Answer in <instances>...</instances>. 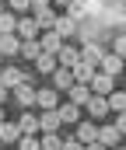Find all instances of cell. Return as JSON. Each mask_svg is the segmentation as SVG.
Wrapping results in <instances>:
<instances>
[{
    "label": "cell",
    "mask_w": 126,
    "mask_h": 150,
    "mask_svg": "<svg viewBox=\"0 0 126 150\" xmlns=\"http://www.w3.org/2000/svg\"><path fill=\"white\" fill-rule=\"evenodd\" d=\"M18 35L25 38V42H28V38H39V35H42L39 18H35V14H25V18H18Z\"/></svg>",
    "instance_id": "obj_1"
},
{
    "label": "cell",
    "mask_w": 126,
    "mask_h": 150,
    "mask_svg": "<svg viewBox=\"0 0 126 150\" xmlns=\"http://www.w3.org/2000/svg\"><path fill=\"white\" fill-rule=\"evenodd\" d=\"M74 84H77V77H74L70 67H56V70H53V87H56V91H70Z\"/></svg>",
    "instance_id": "obj_2"
},
{
    "label": "cell",
    "mask_w": 126,
    "mask_h": 150,
    "mask_svg": "<svg viewBox=\"0 0 126 150\" xmlns=\"http://www.w3.org/2000/svg\"><path fill=\"white\" fill-rule=\"evenodd\" d=\"M84 108H88L91 119H105V115L112 112V108H109V94H91V101H88Z\"/></svg>",
    "instance_id": "obj_3"
},
{
    "label": "cell",
    "mask_w": 126,
    "mask_h": 150,
    "mask_svg": "<svg viewBox=\"0 0 126 150\" xmlns=\"http://www.w3.org/2000/svg\"><path fill=\"white\" fill-rule=\"evenodd\" d=\"M18 140H21V126L4 119V122H0V147H14Z\"/></svg>",
    "instance_id": "obj_4"
},
{
    "label": "cell",
    "mask_w": 126,
    "mask_h": 150,
    "mask_svg": "<svg viewBox=\"0 0 126 150\" xmlns=\"http://www.w3.org/2000/svg\"><path fill=\"white\" fill-rule=\"evenodd\" d=\"M21 42H25V38L18 35V32L0 35V56H21Z\"/></svg>",
    "instance_id": "obj_5"
},
{
    "label": "cell",
    "mask_w": 126,
    "mask_h": 150,
    "mask_svg": "<svg viewBox=\"0 0 126 150\" xmlns=\"http://www.w3.org/2000/svg\"><path fill=\"white\" fill-rule=\"evenodd\" d=\"M14 98H18V105L32 108V105H35V98H39V91L32 87V80H25V84H18V87H14Z\"/></svg>",
    "instance_id": "obj_6"
},
{
    "label": "cell",
    "mask_w": 126,
    "mask_h": 150,
    "mask_svg": "<svg viewBox=\"0 0 126 150\" xmlns=\"http://www.w3.org/2000/svg\"><path fill=\"white\" fill-rule=\"evenodd\" d=\"M98 70H105V74H123L126 70V59L123 56H119V52H105V59H102V63H98Z\"/></svg>",
    "instance_id": "obj_7"
},
{
    "label": "cell",
    "mask_w": 126,
    "mask_h": 150,
    "mask_svg": "<svg viewBox=\"0 0 126 150\" xmlns=\"http://www.w3.org/2000/svg\"><path fill=\"white\" fill-rule=\"evenodd\" d=\"M81 112H84V105H77V101H60V119H63V122L77 126V122H81Z\"/></svg>",
    "instance_id": "obj_8"
},
{
    "label": "cell",
    "mask_w": 126,
    "mask_h": 150,
    "mask_svg": "<svg viewBox=\"0 0 126 150\" xmlns=\"http://www.w3.org/2000/svg\"><path fill=\"white\" fill-rule=\"evenodd\" d=\"M56 56H60V67H70V70L81 63V49H77V45H67V42L60 45V52H56Z\"/></svg>",
    "instance_id": "obj_9"
},
{
    "label": "cell",
    "mask_w": 126,
    "mask_h": 150,
    "mask_svg": "<svg viewBox=\"0 0 126 150\" xmlns=\"http://www.w3.org/2000/svg\"><path fill=\"white\" fill-rule=\"evenodd\" d=\"M56 32H60L63 38H74V35H81V21L70 18V14H63V18L56 21Z\"/></svg>",
    "instance_id": "obj_10"
},
{
    "label": "cell",
    "mask_w": 126,
    "mask_h": 150,
    "mask_svg": "<svg viewBox=\"0 0 126 150\" xmlns=\"http://www.w3.org/2000/svg\"><path fill=\"white\" fill-rule=\"evenodd\" d=\"M39 122H42V133H56V129L63 126V119H60V108H46V112L39 115Z\"/></svg>",
    "instance_id": "obj_11"
},
{
    "label": "cell",
    "mask_w": 126,
    "mask_h": 150,
    "mask_svg": "<svg viewBox=\"0 0 126 150\" xmlns=\"http://www.w3.org/2000/svg\"><path fill=\"white\" fill-rule=\"evenodd\" d=\"M39 42H42V49H46V52H60V45H63V35H60L56 28H46V32L39 35Z\"/></svg>",
    "instance_id": "obj_12"
},
{
    "label": "cell",
    "mask_w": 126,
    "mask_h": 150,
    "mask_svg": "<svg viewBox=\"0 0 126 150\" xmlns=\"http://www.w3.org/2000/svg\"><path fill=\"white\" fill-rule=\"evenodd\" d=\"M98 140H102L105 147L112 150L119 140H123V133H119V126H116V122H112V126H98Z\"/></svg>",
    "instance_id": "obj_13"
},
{
    "label": "cell",
    "mask_w": 126,
    "mask_h": 150,
    "mask_svg": "<svg viewBox=\"0 0 126 150\" xmlns=\"http://www.w3.org/2000/svg\"><path fill=\"white\" fill-rule=\"evenodd\" d=\"M81 59H88V63H95V67H98V63L105 59V49H102L98 42H84V45H81Z\"/></svg>",
    "instance_id": "obj_14"
},
{
    "label": "cell",
    "mask_w": 126,
    "mask_h": 150,
    "mask_svg": "<svg viewBox=\"0 0 126 150\" xmlns=\"http://www.w3.org/2000/svg\"><path fill=\"white\" fill-rule=\"evenodd\" d=\"M91 91H95V94H112V91H116V87H112V74L98 70V74H95V80H91Z\"/></svg>",
    "instance_id": "obj_15"
},
{
    "label": "cell",
    "mask_w": 126,
    "mask_h": 150,
    "mask_svg": "<svg viewBox=\"0 0 126 150\" xmlns=\"http://www.w3.org/2000/svg\"><path fill=\"white\" fill-rule=\"evenodd\" d=\"M35 105L39 108H60V91L56 87H42L39 98H35Z\"/></svg>",
    "instance_id": "obj_16"
},
{
    "label": "cell",
    "mask_w": 126,
    "mask_h": 150,
    "mask_svg": "<svg viewBox=\"0 0 126 150\" xmlns=\"http://www.w3.org/2000/svg\"><path fill=\"white\" fill-rule=\"evenodd\" d=\"M77 140H81V143L98 140V126H95V119H81V122H77Z\"/></svg>",
    "instance_id": "obj_17"
},
{
    "label": "cell",
    "mask_w": 126,
    "mask_h": 150,
    "mask_svg": "<svg viewBox=\"0 0 126 150\" xmlns=\"http://www.w3.org/2000/svg\"><path fill=\"white\" fill-rule=\"evenodd\" d=\"M67 94H70V101H77V105H88L95 91H91V84H81V80H77V84H74V87H70Z\"/></svg>",
    "instance_id": "obj_18"
},
{
    "label": "cell",
    "mask_w": 126,
    "mask_h": 150,
    "mask_svg": "<svg viewBox=\"0 0 126 150\" xmlns=\"http://www.w3.org/2000/svg\"><path fill=\"white\" fill-rule=\"evenodd\" d=\"M25 80H28V77L21 74V70H18V67H7V70H0V84H7V87H11V91H14V87H18V84H25Z\"/></svg>",
    "instance_id": "obj_19"
},
{
    "label": "cell",
    "mask_w": 126,
    "mask_h": 150,
    "mask_svg": "<svg viewBox=\"0 0 126 150\" xmlns=\"http://www.w3.org/2000/svg\"><path fill=\"white\" fill-rule=\"evenodd\" d=\"M95 74H98V67H95V63H88V59H81V63L74 67V77H77L81 84H91V80H95Z\"/></svg>",
    "instance_id": "obj_20"
},
{
    "label": "cell",
    "mask_w": 126,
    "mask_h": 150,
    "mask_svg": "<svg viewBox=\"0 0 126 150\" xmlns=\"http://www.w3.org/2000/svg\"><path fill=\"white\" fill-rule=\"evenodd\" d=\"M56 67H60V56H56V52H42L39 59H35V70H39V74H53Z\"/></svg>",
    "instance_id": "obj_21"
},
{
    "label": "cell",
    "mask_w": 126,
    "mask_h": 150,
    "mask_svg": "<svg viewBox=\"0 0 126 150\" xmlns=\"http://www.w3.org/2000/svg\"><path fill=\"white\" fill-rule=\"evenodd\" d=\"M42 52H46V49H42V42H39V38H28V42H21V56H25V59H32V63H35Z\"/></svg>",
    "instance_id": "obj_22"
},
{
    "label": "cell",
    "mask_w": 126,
    "mask_h": 150,
    "mask_svg": "<svg viewBox=\"0 0 126 150\" xmlns=\"http://www.w3.org/2000/svg\"><path fill=\"white\" fill-rule=\"evenodd\" d=\"M18 126H21V133H39V129H42V122H39V115H35V112H21Z\"/></svg>",
    "instance_id": "obj_23"
},
{
    "label": "cell",
    "mask_w": 126,
    "mask_h": 150,
    "mask_svg": "<svg viewBox=\"0 0 126 150\" xmlns=\"http://www.w3.org/2000/svg\"><path fill=\"white\" fill-rule=\"evenodd\" d=\"M18 150H42V136H35V133H21Z\"/></svg>",
    "instance_id": "obj_24"
},
{
    "label": "cell",
    "mask_w": 126,
    "mask_h": 150,
    "mask_svg": "<svg viewBox=\"0 0 126 150\" xmlns=\"http://www.w3.org/2000/svg\"><path fill=\"white\" fill-rule=\"evenodd\" d=\"M11 32H18V18H14V11H4L0 14V35H11Z\"/></svg>",
    "instance_id": "obj_25"
},
{
    "label": "cell",
    "mask_w": 126,
    "mask_h": 150,
    "mask_svg": "<svg viewBox=\"0 0 126 150\" xmlns=\"http://www.w3.org/2000/svg\"><path fill=\"white\" fill-rule=\"evenodd\" d=\"M67 14H70V18H77V21H88V0H70Z\"/></svg>",
    "instance_id": "obj_26"
},
{
    "label": "cell",
    "mask_w": 126,
    "mask_h": 150,
    "mask_svg": "<svg viewBox=\"0 0 126 150\" xmlns=\"http://www.w3.org/2000/svg\"><path fill=\"white\" fill-rule=\"evenodd\" d=\"M35 18H39V25H42V32H46V28H56V21H60V18H56V11H53V7H46V11H39V14H35Z\"/></svg>",
    "instance_id": "obj_27"
},
{
    "label": "cell",
    "mask_w": 126,
    "mask_h": 150,
    "mask_svg": "<svg viewBox=\"0 0 126 150\" xmlns=\"http://www.w3.org/2000/svg\"><path fill=\"white\" fill-rule=\"evenodd\" d=\"M42 150H63V136L60 133H42Z\"/></svg>",
    "instance_id": "obj_28"
},
{
    "label": "cell",
    "mask_w": 126,
    "mask_h": 150,
    "mask_svg": "<svg viewBox=\"0 0 126 150\" xmlns=\"http://www.w3.org/2000/svg\"><path fill=\"white\" fill-rule=\"evenodd\" d=\"M109 108L112 112H126V91H112L109 94Z\"/></svg>",
    "instance_id": "obj_29"
},
{
    "label": "cell",
    "mask_w": 126,
    "mask_h": 150,
    "mask_svg": "<svg viewBox=\"0 0 126 150\" xmlns=\"http://www.w3.org/2000/svg\"><path fill=\"white\" fill-rule=\"evenodd\" d=\"M105 18H109V21H126V4H123V0L112 4V7L105 11Z\"/></svg>",
    "instance_id": "obj_30"
},
{
    "label": "cell",
    "mask_w": 126,
    "mask_h": 150,
    "mask_svg": "<svg viewBox=\"0 0 126 150\" xmlns=\"http://www.w3.org/2000/svg\"><path fill=\"white\" fill-rule=\"evenodd\" d=\"M11 11H32V0H7Z\"/></svg>",
    "instance_id": "obj_31"
},
{
    "label": "cell",
    "mask_w": 126,
    "mask_h": 150,
    "mask_svg": "<svg viewBox=\"0 0 126 150\" xmlns=\"http://www.w3.org/2000/svg\"><path fill=\"white\" fill-rule=\"evenodd\" d=\"M112 52H119V56L126 59V35H119L116 42H112Z\"/></svg>",
    "instance_id": "obj_32"
},
{
    "label": "cell",
    "mask_w": 126,
    "mask_h": 150,
    "mask_svg": "<svg viewBox=\"0 0 126 150\" xmlns=\"http://www.w3.org/2000/svg\"><path fill=\"white\" fill-rule=\"evenodd\" d=\"M63 150H84V143L74 136V140H63Z\"/></svg>",
    "instance_id": "obj_33"
},
{
    "label": "cell",
    "mask_w": 126,
    "mask_h": 150,
    "mask_svg": "<svg viewBox=\"0 0 126 150\" xmlns=\"http://www.w3.org/2000/svg\"><path fill=\"white\" fill-rule=\"evenodd\" d=\"M53 0H32V14H39V11H46Z\"/></svg>",
    "instance_id": "obj_34"
},
{
    "label": "cell",
    "mask_w": 126,
    "mask_h": 150,
    "mask_svg": "<svg viewBox=\"0 0 126 150\" xmlns=\"http://www.w3.org/2000/svg\"><path fill=\"white\" fill-rule=\"evenodd\" d=\"M116 126H119V133L126 136V112H116Z\"/></svg>",
    "instance_id": "obj_35"
},
{
    "label": "cell",
    "mask_w": 126,
    "mask_h": 150,
    "mask_svg": "<svg viewBox=\"0 0 126 150\" xmlns=\"http://www.w3.org/2000/svg\"><path fill=\"white\" fill-rule=\"evenodd\" d=\"M84 150H109L102 140H91V143H84Z\"/></svg>",
    "instance_id": "obj_36"
},
{
    "label": "cell",
    "mask_w": 126,
    "mask_h": 150,
    "mask_svg": "<svg viewBox=\"0 0 126 150\" xmlns=\"http://www.w3.org/2000/svg\"><path fill=\"white\" fill-rule=\"evenodd\" d=\"M11 94H14V91H11V87H7V84H0V105H4V101H7V98H11Z\"/></svg>",
    "instance_id": "obj_37"
},
{
    "label": "cell",
    "mask_w": 126,
    "mask_h": 150,
    "mask_svg": "<svg viewBox=\"0 0 126 150\" xmlns=\"http://www.w3.org/2000/svg\"><path fill=\"white\" fill-rule=\"evenodd\" d=\"M56 7H70V0H56Z\"/></svg>",
    "instance_id": "obj_38"
},
{
    "label": "cell",
    "mask_w": 126,
    "mask_h": 150,
    "mask_svg": "<svg viewBox=\"0 0 126 150\" xmlns=\"http://www.w3.org/2000/svg\"><path fill=\"white\" fill-rule=\"evenodd\" d=\"M4 11H7V7H4V0H0V14H4Z\"/></svg>",
    "instance_id": "obj_39"
},
{
    "label": "cell",
    "mask_w": 126,
    "mask_h": 150,
    "mask_svg": "<svg viewBox=\"0 0 126 150\" xmlns=\"http://www.w3.org/2000/svg\"><path fill=\"white\" fill-rule=\"evenodd\" d=\"M0 122H4V105H0Z\"/></svg>",
    "instance_id": "obj_40"
},
{
    "label": "cell",
    "mask_w": 126,
    "mask_h": 150,
    "mask_svg": "<svg viewBox=\"0 0 126 150\" xmlns=\"http://www.w3.org/2000/svg\"><path fill=\"white\" fill-rule=\"evenodd\" d=\"M119 150H126V147H119Z\"/></svg>",
    "instance_id": "obj_41"
},
{
    "label": "cell",
    "mask_w": 126,
    "mask_h": 150,
    "mask_svg": "<svg viewBox=\"0 0 126 150\" xmlns=\"http://www.w3.org/2000/svg\"><path fill=\"white\" fill-rule=\"evenodd\" d=\"M123 4H126V0H123Z\"/></svg>",
    "instance_id": "obj_42"
}]
</instances>
